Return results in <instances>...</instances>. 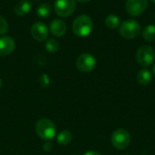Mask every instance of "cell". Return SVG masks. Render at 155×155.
<instances>
[{"mask_svg":"<svg viewBox=\"0 0 155 155\" xmlns=\"http://www.w3.org/2000/svg\"><path fill=\"white\" fill-rule=\"evenodd\" d=\"M35 132L41 139L49 142L55 137L56 127L52 121L48 119H41L35 124Z\"/></svg>","mask_w":155,"mask_h":155,"instance_id":"6da1fadb","label":"cell"},{"mask_svg":"<svg viewBox=\"0 0 155 155\" xmlns=\"http://www.w3.org/2000/svg\"><path fill=\"white\" fill-rule=\"evenodd\" d=\"M93 30V21L90 16L81 15L73 23V31L78 37H86Z\"/></svg>","mask_w":155,"mask_h":155,"instance_id":"7a4b0ae2","label":"cell"},{"mask_svg":"<svg viewBox=\"0 0 155 155\" xmlns=\"http://www.w3.org/2000/svg\"><path fill=\"white\" fill-rule=\"evenodd\" d=\"M120 34L127 39H133L138 37L141 32L140 24L134 19H127L124 21L119 28Z\"/></svg>","mask_w":155,"mask_h":155,"instance_id":"3957f363","label":"cell"},{"mask_svg":"<svg viewBox=\"0 0 155 155\" xmlns=\"http://www.w3.org/2000/svg\"><path fill=\"white\" fill-rule=\"evenodd\" d=\"M113 146L117 150L126 149L131 142V136L129 132L124 129H118L114 131L111 137Z\"/></svg>","mask_w":155,"mask_h":155,"instance_id":"277c9868","label":"cell"},{"mask_svg":"<svg viewBox=\"0 0 155 155\" xmlns=\"http://www.w3.org/2000/svg\"><path fill=\"white\" fill-rule=\"evenodd\" d=\"M137 62L143 67H149L155 59V51L153 47L143 45L139 48L136 53Z\"/></svg>","mask_w":155,"mask_h":155,"instance_id":"5b68a950","label":"cell"},{"mask_svg":"<svg viewBox=\"0 0 155 155\" xmlns=\"http://www.w3.org/2000/svg\"><path fill=\"white\" fill-rule=\"evenodd\" d=\"M95 65H96L95 58L89 53H84L80 55L76 60V67L82 72L92 71L95 68Z\"/></svg>","mask_w":155,"mask_h":155,"instance_id":"8992f818","label":"cell"},{"mask_svg":"<svg viewBox=\"0 0 155 155\" xmlns=\"http://www.w3.org/2000/svg\"><path fill=\"white\" fill-rule=\"evenodd\" d=\"M148 6V0H126L125 9L131 16H137L143 14Z\"/></svg>","mask_w":155,"mask_h":155,"instance_id":"52a82bcc","label":"cell"},{"mask_svg":"<svg viewBox=\"0 0 155 155\" xmlns=\"http://www.w3.org/2000/svg\"><path fill=\"white\" fill-rule=\"evenodd\" d=\"M75 9L74 0H56L54 3V11L60 16H68Z\"/></svg>","mask_w":155,"mask_h":155,"instance_id":"ba28073f","label":"cell"},{"mask_svg":"<svg viewBox=\"0 0 155 155\" xmlns=\"http://www.w3.org/2000/svg\"><path fill=\"white\" fill-rule=\"evenodd\" d=\"M32 37L37 41H44L48 37V28L43 22H36L31 28Z\"/></svg>","mask_w":155,"mask_h":155,"instance_id":"9c48e42d","label":"cell"},{"mask_svg":"<svg viewBox=\"0 0 155 155\" xmlns=\"http://www.w3.org/2000/svg\"><path fill=\"white\" fill-rule=\"evenodd\" d=\"M15 47V40L8 36L0 37V56H7L11 54Z\"/></svg>","mask_w":155,"mask_h":155,"instance_id":"30bf717a","label":"cell"},{"mask_svg":"<svg viewBox=\"0 0 155 155\" xmlns=\"http://www.w3.org/2000/svg\"><path fill=\"white\" fill-rule=\"evenodd\" d=\"M50 31L54 36L62 37L66 32V24L60 19H54L50 25Z\"/></svg>","mask_w":155,"mask_h":155,"instance_id":"8fae6325","label":"cell"},{"mask_svg":"<svg viewBox=\"0 0 155 155\" xmlns=\"http://www.w3.org/2000/svg\"><path fill=\"white\" fill-rule=\"evenodd\" d=\"M32 8V3L29 0H21L14 7V11L17 16H24L30 12Z\"/></svg>","mask_w":155,"mask_h":155,"instance_id":"7c38bea8","label":"cell"},{"mask_svg":"<svg viewBox=\"0 0 155 155\" xmlns=\"http://www.w3.org/2000/svg\"><path fill=\"white\" fill-rule=\"evenodd\" d=\"M152 79V73L146 69H143L137 73V81L142 85H148L149 83H151Z\"/></svg>","mask_w":155,"mask_h":155,"instance_id":"4fadbf2b","label":"cell"},{"mask_svg":"<svg viewBox=\"0 0 155 155\" xmlns=\"http://www.w3.org/2000/svg\"><path fill=\"white\" fill-rule=\"evenodd\" d=\"M73 139V135L69 131H62L58 133L56 140L57 143L61 145H67L68 143H71Z\"/></svg>","mask_w":155,"mask_h":155,"instance_id":"5bb4252c","label":"cell"},{"mask_svg":"<svg viewBox=\"0 0 155 155\" xmlns=\"http://www.w3.org/2000/svg\"><path fill=\"white\" fill-rule=\"evenodd\" d=\"M143 37L146 41L153 42L155 40V25H148L143 30Z\"/></svg>","mask_w":155,"mask_h":155,"instance_id":"9a60e30c","label":"cell"},{"mask_svg":"<svg viewBox=\"0 0 155 155\" xmlns=\"http://www.w3.org/2000/svg\"><path fill=\"white\" fill-rule=\"evenodd\" d=\"M51 13V5L48 3L41 4L36 10V14L40 17H47Z\"/></svg>","mask_w":155,"mask_h":155,"instance_id":"2e32d148","label":"cell"},{"mask_svg":"<svg viewBox=\"0 0 155 155\" xmlns=\"http://www.w3.org/2000/svg\"><path fill=\"white\" fill-rule=\"evenodd\" d=\"M119 23H120L119 17L115 15H109L105 19V25L107 26V27L111 29L116 28L119 26Z\"/></svg>","mask_w":155,"mask_h":155,"instance_id":"e0dca14e","label":"cell"},{"mask_svg":"<svg viewBox=\"0 0 155 155\" xmlns=\"http://www.w3.org/2000/svg\"><path fill=\"white\" fill-rule=\"evenodd\" d=\"M45 48L50 53H55L59 49V43L54 38L48 39L45 43Z\"/></svg>","mask_w":155,"mask_h":155,"instance_id":"ac0fdd59","label":"cell"},{"mask_svg":"<svg viewBox=\"0 0 155 155\" xmlns=\"http://www.w3.org/2000/svg\"><path fill=\"white\" fill-rule=\"evenodd\" d=\"M8 29V24L5 17L0 16V35L5 34Z\"/></svg>","mask_w":155,"mask_h":155,"instance_id":"d6986e66","label":"cell"},{"mask_svg":"<svg viewBox=\"0 0 155 155\" xmlns=\"http://www.w3.org/2000/svg\"><path fill=\"white\" fill-rule=\"evenodd\" d=\"M52 147H53L52 143H50L49 142H46V143H45V145L43 146V149H44V151H45V152H50V151L52 150Z\"/></svg>","mask_w":155,"mask_h":155,"instance_id":"ffe728a7","label":"cell"},{"mask_svg":"<svg viewBox=\"0 0 155 155\" xmlns=\"http://www.w3.org/2000/svg\"><path fill=\"white\" fill-rule=\"evenodd\" d=\"M84 155H101L99 153H96V152H93V151H91V152H87V153H85Z\"/></svg>","mask_w":155,"mask_h":155,"instance_id":"44dd1931","label":"cell"},{"mask_svg":"<svg viewBox=\"0 0 155 155\" xmlns=\"http://www.w3.org/2000/svg\"><path fill=\"white\" fill-rule=\"evenodd\" d=\"M76 1H78V2H80V3H86V2H89V1H91V0H76Z\"/></svg>","mask_w":155,"mask_h":155,"instance_id":"7402d4cb","label":"cell"},{"mask_svg":"<svg viewBox=\"0 0 155 155\" xmlns=\"http://www.w3.org/2000/svg\"><path fill=\"white\" fill-rule=\"evenodd\" d=\"M153 75L155 76V64L153 65Z\"/></svg>","mask_w":155,"mask_h":155,"instance_id":"603a6c76","label":"cell"},{"mask_svg":"<svg viewBox=\"0 0 155 155\" xmlns=\"http://www.w3.org/2000/svg\"><path fill=\"white\" fill-rule=\"evenodd\" d=\"M1 87H2V80H1V79H0V89H1Z\"/></svg>","mask_w":155,"mask_h":155,"instance_id":"cb8c5ba5","label":"cell"},{"mask_svg":"<svg viewBox=\"0 0 155 155\" xmlns=\"http://www.w3.org/2000/svg\"><path fill=\"white\" fill-rule=\"evenodd\" d=\"M152 1H153V3H155V0H152Z\"/></svg>","mask_w":155,"mask_h":155,"instance_id":"d4e9b609","label":"cell"}]
</instances>
